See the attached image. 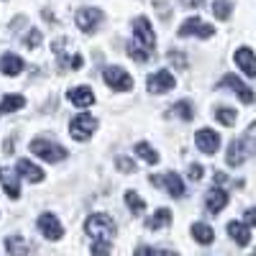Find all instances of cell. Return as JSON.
Returning a JSON list of instances; mask_svg holds the SVG:
<instances>
[{
	"label": "cell",
	"instance_id": "6da1fadb",
	"mask_svg": "<svg viewBox=\"0 0 256 256\" xmlns=\"http://www.w3.org/2000/svg\"><path fill=\"white\" fill-rule=\"evenodd\" d=\"M84 230L90 233V236L95 241H113L116 236V223L108 218V216H102V212H98V216H90L88 223H84Z\"/></svg>",
	"mask_w": 256,
	"mask_h": 256
},
{
	"label": "cell",
	"instance_id": "7a4b0ae2",
	"mask_svg": "<svg viewBox=\"0 0 256 256\" xmlns=\"http://www.w3.org/2000/svg\"><path fill=\"white\" fill-rule=\"evenodd\" d=\"M31 152L38 156V159H44V162H62V159H67V148L49 141V138H36L31 141Z\"/></svg>",
	"mask_w": 256,
	"mask_h": 256
},
{
	"label": "cell",
	"instance_id": "3957f363",
	"mask_svg": "<svg viewBox=\"0 0 256 256\" xmlns=\"http://www.w3.org/2000/svg\"><path fill=\"white\" fill-rule=\"evenodd\" d=\"M102 77H105V84H108L110 90H116V92H128L134 88V77L128 74L123 67H108L102 72Z\"/></svg>",
	"mask_w": 256,
	"mask_h": 256
},
{
	"label": "cell",
	"instance_id": "277c9868",
	"mask_svg": "<svg viewBox=\"0 0 256 256\" xmlns=\"http://www.w3.org/2000/svg\"><path fill=\"white\" fill-rule=\"evenodd\" d=\"M134 41H136V44H141L144 49H148V52L156 46L154 28H152V24H148V18L138 16V18L134 20Z\"/></svg>",
	"mask_w": 256,
	"mask_h": 256
},
{
	"label": "cell",
	"instance_id": "5b68a950",
	"mask_svg": "<svg viewBox=\"0 0 256 256\" xmlns=\"http://www.w3.org/2000/svg\"><path fill=\"white\" fill-rule=\"evenodd\" d=\"M95 128H98V120H95L92 116H88V113H82V116H77V118L70 123V134H72L77 141H88V138L95 134Z\"/></svg>",
	"mask_w": 256,
	"mask_h": 256
},
{
	"label": "cell",
	"instance_id": "8992f818",
	"mask_svg": "<svg viewBox=\"0 0 256 256\" xmlns=\"http://www.w3.org/2000/svg\"><path fill=\"white\" fill-rule=\"evenodd\" d=\"M74 20H77V26L84 34H95L100 28V24H102V10H98V8H82L74 16Z\"/></svg>",
	"mask_w": 256,
	"mask_h": 256
},
{
	"label": "cell",
	"instance_id": "52a82bcc",
	"mask_svg": "<svg viewBox=\"0 0 256 256\" xmlns=\"http://www.w3.org/2000/svg\"><path fill=\"white\" fill-rule=\"evenodd\" d=\"M180 36L187 38V36H200V38H210V36H216V28L202 24L200 18H187L184 24L180 26Z\"/></svg>",
	"mask_w": 256,
	"mask_h": 256
},
{
	"label": "cell",
	"instance_id": "ba28073f",
	"mask_svg": "<svg viewBox=\"0 0 256 256\" xmlns=\"http://www.w3.org/2000/svg\"><path fill=\"white\" fill-rule=\"evenodd\" d=\"M174 84H177L174 74L169 72V70H162V72H156V74H152V77H148L146 88H148V92H154V95H162V92H166V90H172Z\"/></svg>",
	"mask_w": 256,
	"mask_h": 256
},
{
	"label": "cell",
	"instance_id": "9c48e42d",
	"mask_svg": "<svg viewBox=\"0 0 256 256\" xmlns=\"http://www.w3.org/2000/svg\"><path fill=\"white\" fill-rule=\"evenodd\" d=\"M152 184L164 187L172 198H184V182H182L174 172H169V174H159V177H152Z\"/></svg>",
	"mask_w": 256,
	"mask_h": 256
},
{
	"label": "cell",
	"instance_id": "30bf717a",
	"mask_svg": "<svg viewBox=\"0 0 256 256\" xmlns=\"http://www.w3.org/2000/svg\"><path fill=\"white\" fill-rule=\"evenodd\" d=\"M38 230L44 233V236H46L49 241H59V238L64 236V228H62L59 218H56V216H52V212H44V216L38 218Z\"/></svg>",
	"mask_w": 256,
	"mask_h": 256
},
{
	"label": "cell",
	"instance_id": "8fae6325",
	"mask_svg": "<svg viewBox=\"0 0 256 256\" xmlns=\"http://www.w3.org/2000/svg\"><path fill=\"white\" fill-rule=\"evenodd\" d=\"M195 144L202 154H218V148H220V136L216 131H210V128H202V131H198L195 136Z\"/></svg>",
	"mask_w": 256,
	"mask_h": 256
},
{
	"label": "cell",
	"instance_id": "7c38bea8",
	"mask_svg": "<svg viewBox=\"0 0 256 256\" xmlns=\"http://www.w3.org/2000/svg\"><path fill=\"white\" fill-rule=\"evenodd\" d=\"M220 88H230V90L236 92L246 105H251V102H254V90H251V88H246V84H244L236 74H226V77L220 80Z\"/></svg>",
	"mask_w": 256,
	"mask_h": 256
},
{
	"label": "cell",
	"instance_id": "4fadbf2b",
	"mask_svg": "<svg viewBox=\"0 0 256 256\" xmlns=\"http://www.w3.org/2000/svg\"><path fill=\"white\" fill-rule=\"evenodd\" d=\"M0 182H3V190H6V195L10 200H18L20 198V184H18V174L13 172V169L3 166L0 169Z\"/></svg>",
	"mask_w": 256,
	"mask_h": 256
},
{
	"label": "cell",
	"instance_id": "5bb4252c",
	"mask_svg": "<svg viewBox=\"0 0 256 256\" xmlns=\"http://www.w3.org/2000/svg\"><path fill=\"white\" fill-rule=\"evenodd\" d=\"M0 72H3L6 77H18L20 72H24V59H20L18 54L0 56Z\"/></svg>",
	"mask_w": 256,
	"mask_h": 256
},
{
	"label": "cell",
	"instance_id": "9a60e30c",
	"mask_svg": "<svg viewBox=\"0 0 256 256\" xmlns=\"http://www.w3.org/2000/svg\"><path fill=\"white\" fill-rule=\"evenodd\" d=\"M236 64L244 70V74L246 77H256V54L251 52V49H238L236 52Z\"/></svg>",
	"mask_w": 256,
	"mask_h": 256
},
{
	"label": "cell",
	"instance_id": "2e32d148",
	"mask_svg": "<svg viewBox=\"0 0 256 256\" xmlns=\"http://www.w3.org/2000/svg\"><path fill=\"white\" fill-rule=\"evenodd\" d=\"M70 102L77 105V108H90V105L95 102L92 88H74V90H70Z\"/></svg>",
	"mask_w": 256,
	"mask_h": 256
},
{
	"label": "cell",
	"instance_id": "e0dca14e",
	"mask_svg": "<svg viewBox=\"0 0 256 256\" xmlns=\"http://www.w3.org/2000/svg\"><path fill=\"white\" fill-rule=\"evenodd\" d=\"M228 236L236 241L238 246H248V244H251V230H248V226H246V223H238V220L228 223Z\"/></svg>",
	"mask_w": 256,
	"mask_h": 256
},
{
	"label": "cell",
	"instance_id": "ac0fdd59",
	"mask_svg": "<svg viewBox=\"0 0 256 256\" xmlns=\"http://www.w3.org/2000/svg\"><path fill=\"white\" fill-rule=\"evenodd\" d=\"M18 174H24L28 182H34V184H38V182H44V172L36 166V164H31L28 159H20L18 162Z\"/></svg>",
	"mask_w": 256,
	"mask_h": 256
},
{
	"label": "cell",
	"instance_id": "d6986e66",
	"mask_svg": "<svg viewBox=\"0 0 256 256\" xmlns=\"http://www.w3.org/2000/svg\"><path fill=\"white\" fill-rule=\"evenodd\" d=\"M226 205H228V192H226V190L216 187V190L208 192V210H210V212H220Z\"/></svg>",
	"mask_w": 256,
	"mask_h": 256
},
{
	"label": "cell",
	"instance_id": "ffe728a7",
	"mask_svg": "<svg viewBox=\"0 0 256 256\" xmlns=\"http://www.w3.org/2000/svg\"><path fill=\"white\" fill-rule=\"evenodd\" d=\"M192 236H195L198 244L210 246L212 241H216V230H212L208 223H195V226H192Z\"/></svg>",
	"mask_w": 256,
	"mask_h": 256
},
{
	"label": "cell",
	"instance_id": "44dd1931",
	"mask_svg": "<svg viewBox=\"0 0 256 256\" xmlns=\"http://www.w3.org/2000/svg\"><path fill=\"white\" fill-rule=\"evenodd\" d=\"M6 248H8V254H10V256H28V254H31L28 241H26V238H20V236H8Z\"/></svg>",
	"mask_w": 256,
	"mask_h": 256
},
{
	"label": "cell",
	"instance_id": "7402d4cb",
	"mask_svg": "<svg viewBox=\"0 0 256 256\" xmlns=\"http://www.w3.org/2000/svg\"><path fill=\"white\" fill-rule=\"evenodd\" d=\"M169 223H172V212H169L166 208H162V210H156L154 216L146 220V228L148 230H159V228H166Z\"/></svg>",
	"mask_w": 256,
	"mask_h": 256
},
{
	"label": "cell",
	"instance_id": "603a6c76",
	"mask_svg": "<svg viewBox=\"0 0 256 256\" xmlns=\"http://www.w3.org/2000/svg\"><path fill=\"white\" fill-rule=\"evenodd\" d=\"M26 105V98L24 95H6L3 102H0V113H16Z\"/></svg>",
	"mask_w": 256,
	"mask_h": 256
},
{
	"label": "cell",
	"instance_id": "cb8c5ba5",
	"mask_svg": "<svg viewBox=\"0 0 256 256\" xmlns=\"http://www.w3.org/2000/svg\"><path fill=\"white\" fill-rule=\"evenodd\" d=\"M136 156H141L146 164H156V162H159V154H156V152H154V148L148 146L146 141L136 144Z\"/></svg>",
	"mask_w": 256,
	"mask_h": 256
},
{
	"label": "cell",
	"instance_id": "d4e9b609",
	"mask_svg": "<svg viewBox=\"0 0 256 256\" xmlns=\"http://www.w3.org/2000/svg\"><path fill=\"white\" fill-rule=\"evenodd\" d=\"M228 164L230 166H241L244 164V144L241 141H233L228 148Z\"/></svg>",
	"mask_w": 256,
	"mask_h": 256
},
{
	"label": "cell",
	"instance_id": "484cf974",
	"mask_svg": "<svg viewBox=\"0 0 256 256\" xmlns=\"http://www.w3.org/2000/svg\"><path fill=\"white\" fill-rule=\"evenodd\" d=\"M230 10H233L230 0H216V3H212V13H216L220 20H228L230 18Z\"/></svg>",
	"mask_w": 256,
	"mask_h": 256
},
{
	"label": "cell",
	"instance_id": "4316f807",
	"mask_svg": "<svg viewBox=\"0 0 256 256\" xmlns=\"http://www.w3.org/2000/svg\"><path fill=\"white\" fill-rule=\"evenodd\" d=\"M172 116H177V118H182V120H192V118H195V116H192V105H190L187 100H182V102L174 105Z\"/></svg>",
	"mask_w": 256,
	"mask_h": 256
},
{
	"label": "cell",
	"instance_id": "83f0119b",
	"mask_svg": "<svg viewBox=\"0 0 256 256\" xmlns=\"http://www.w3.org/2000/svg\"><path fill=\"white\" fill-rule=\"evenodd\" d=\"M126 202H128V208H131L136 216H141V212L146 210V202L136 195V192H126Z\"/></svg>",
	"mask_w": 256,
	"mask_h": 256
},
{
	"label": "cell",
	"instance_id": "f1b7e54d",
	"mask_svg": "<svg viewBox=\"0 0 256 256\" xmlns=\"http://www.w3.org/2000/svg\"><path fill=\"white\" fill-rule=\"evenodd\" d=\"M128 54H131V59H136V62H146L148 59V49H144L141 44H136V41H131V44H128Z\"/></svg>",
	"mask_w": 256,
	"mask_h": 256
},
{
	"label": "cell",
	"instance_id": "f546056e",
	"mask_svg": "<svg viewBox=\"0 0 256 256\" xmlns=\"http://www.w3.org/2000/svg\"><path fill=\"white\" fill-rule=\"evenodd\" d=\"M216 118H218L223 126H233V123H236V113H233L230 108H218V110H216Z\"/></svg>",
	"mask_w": 256,
	"mask_h": 256
},
{
	"label": "cell",
	"instance_id": "4dcf8cb0",
	"mask_svg": "<svg viewBox=\"0 0 256 256\" xmlns=\"http://www.w3.org/2000/svg\"><path fill=\"white\" fill-rule=\"evenodd\" d=\"M92 256H110V244L108 241H95L92 244Z\"/></svg>",
	"mask_w": 256,
	"mask_h": 256
},
{
	"label": "cell",
	"instance_id": "1f68e13d",
	"mask_svg": "<svg viewBox=\"0 0 256 256\" xmlns=\"http://www.w3.org/2000/svg\"><path fill=\"white\" fill-rule=\"evenodd\" d=\"M24 44H26L28 49H36V46L41 44V31H31V34L24 38Z\"/></svg>",
	"mask_w": 256,
	"mask_h": 256
},
{
	"label": "cell",
	"instance_id": "d6a6232c",
	"mask_svg": "<svg viewBox=\"0 0 256 256\" xmlns=\"http://www.w3.org/2000/svg\"><path fill=\"white\" fill-rule=\"evenodd\" d=\"M116 164H118L120 172H136V164H134L131 159H126V156H118V159H116Z\"/></svg>",
	"mask_w": 256,
	"mask_h": 256
},
{
	"label": "cell",
	"instance_id": "836d02e7",
	"mask_svg": "<svg viewBox=\"0 0 256 256\" xmlns=\"http://www.w3.org/2000/svg\"><path fill=\"white\" fill-rule=\"evenodd\" d=\"M136 256H177L174 251H154V248H138Z\"/></svg>",
	"mask_w": 256,
	"mask_h": 256
},
{
	"label": "cell",
	"instance_id": "e575fe53",
	"mask_svg": "<svg viewBox=\"0 0 256 256\" xmlns=\"http://www.w3.org/2000/svg\"><path fill=\"white\" fill-rule=\"evenodd\" d=\"M200 177H202V166H200V164H190V180L198 182Z\"/></svg>",
	"mask_w": 256,
	"mask_h": 256
},
{
	"label": "cell",
	"instance_id": "d590c367",
	"mask_svg": "<svg viewBox=\"0 0 256 256\" xmlns=\"http://www.w3.org/2000/svg\"><path fill=\"white\" fill-rule=\"evenodd\" d=\"M246 223L256 228V208H251V210H246Z\"/></svg>",
	"mask_w": 256,
	"mask_h": 256
},
{
	"label": "cell",
	"instance_id": "8d00e7d4",
	"mask_svg": "<svg viewBox=\"0 0 256 256\" xmlns=\"http://www.w3.org/2000/svg\"><path fill=\"white\" fill-rule=\"evenodd\" d=\"M182 3H184L187 8H200V6L205 3V0H182Z\"/></svg>",
	"mask_w": 256,
	"mask_h": 256
},
{
	"label": "cell",
	"instance_id": "74e56055",
	"mask_svg": "<svg viewBox=\"0 0 256 256\" xmlns=\"http://www.w3.org/2000/svg\"><path fill=\"white\" fill-rule=\"evenodd\" d=\"M251 256H256V254H251Z\"/></svg>",
	"mask_w": 256,
	"mask_h": 256
}]
</instances>
